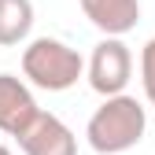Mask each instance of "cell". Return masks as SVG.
Masks as SVG:
<instances>
[{
	"mask_svg": "<svg viewBox=\"0 0 155 155\" xmlns=\"http://www.w3.org/2000/svg\"><path fill=\"white\" fill-rule=\"evenodd\" d=\"M140 85H144V100L155 107V37L140 48Z\"/></svg>",
	"mask_w": 155,
	"mask_h": 155,
	"instance_id": "ba28073f",
	"label": "cell"
},
{
	"mask_svg": "<svg viewBox=\"0 0 155 155\" xmlns=\"http://www.w3.org/2000/svg\"><path fill=\"white\" fill-rule=\"evenodd\" d=\"M18 148L26 155H78V137L74 129L52 111H41L37 118L18 133Z\"/></svg>",
	"mask_w": 155,
	"mask_h": 155,
	"instance_id": "277c9868",
	"label": "cell"
},
{
	"mask_svg": "<svg viewBox=\"0 0 155 155\" xmlns=\"http://www.w3.org/2000/svg\"><path fill=\"white\" fill-rule=\"evenodd\" d=\"M148 129V107L129 92L104 96V104L92 111L85 126V140L96 155H122L144 140Z\"/></svg>",
	"mask_w": 155,
	"mask_h": 155,
	"instance_id": "6da1fadb",
	"label": "cell"
},
{
	"mask_svg": "<svg viewBox=\"0 0 155 155\" xmlns=\"http://www.w3.org/2000/svg\"><path fill=\"white\" fill-rule=\"evenodd\" d=\"M85 78H89V89L100 92V96L126 92L129 78H133V52H129V45L122 37H104L92 48L89 63H85Z\"/></svg>",
	"mask_w": 155,
	"mask_h": 155,
	"instance_id": "3957f363",
	"label": "cell"
},
{
	"mask_svg": "<svg viewBox=\"0 0 155 155\" xmlns=\"http://www.w3.org/2000/svg\"><path fill=\"white\" fill-rule=\"evenodd\" d=\"M0 155H11V148H8V144H0Z\"/></svg>",
	"mask_w": 155,
	"mask_h": 155,
	"instance_id": "9c48e42d",
	"label": "cell"
},
{
	"mask_svg": "<svg viewBox=\"0 0 155 155\" xmlns=\"http://www.w3.org/2000/svg\"><path fill=\"white\" fill-rule=\"evenodd\" d=\"M37 114L33 92L26 85V78H15V74H0V133H8V137H18Z\"/></svg>",
	"mask_w": 155,
	"mask_h": 155,
	"instance_id": "5b68a950",
	"label": "cell"
},
{
	"mask_svg": "<svg viewBox=\"0 0 155 155\" xmlns=\"http://www.w3.org/2000/svg\"><path fill=\"white\" fill-rule=\"evenodd\" d=\"M78 4L104 37H126L140 22V0H78Z\"/></svg>",
	"mask_w": 155,
	"mask_h": 155,
	"instance_id": "8992f818",
	"label": "cell"
},
{
	"mask_svg": "<svg viewBox=\"0 0 155 155\" xmlns=\"http://www.w3.org/2000/svg\"><path fill=\"white\" fill-rule=\"evenodd\" d=\"M30 30H33V0H0V48L30 41Z\"/></svg>",
	"mask_w": 155,
	"mask_h": 155,
	"instance_id": "52a82bcc",
	"label": "cell"
},
{
	"mask_svg": "<svg viewBox=\"0 0 155 155\" xmlns=\"http://www.w3.org/2000/svg\"><path fill=\"white\" fill-rule=\"evenodd\" d=\"M22 78L33 89L67 92L78 85V78H85V59L59 37H33L22 48Z\"/></svg>",
	"mask_w": 155,
	"mask_h": 155,
	"instance_id": "7a4b0ae2",
	"label": "cell"
}]
</instances>
